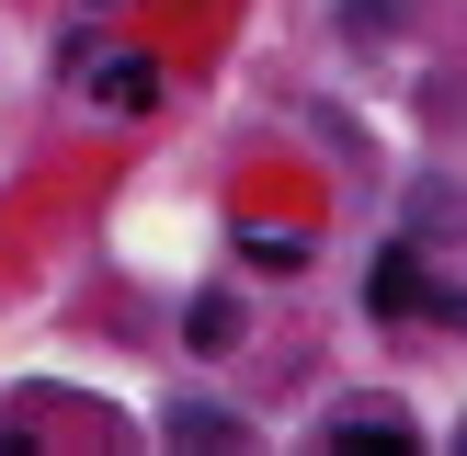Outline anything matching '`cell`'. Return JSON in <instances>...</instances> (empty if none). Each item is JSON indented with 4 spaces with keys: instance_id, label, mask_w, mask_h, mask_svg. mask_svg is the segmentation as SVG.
I'll use <instances>...</instances> for the list:
<instances>
[{
    "instance_id": "obj_1",
    "label": "cell",
    "mask_w": 467,
    "mask_h": 456,
    "mask_svg": "<svg viewBox=\"0 0 467 456\" xmlns=\"http://www.w3.org/2000/svg\"><path fill=\"white\" fill-rule=\"evenodd\" d=\"M365 308H377V319H445V296L422 285V251H410V240H388L377 263H365Z\"/></svg>"
},
{
    "instance_id": "obj_2",
    "label": "cell",
    "mask_w": 467,
    "mask_h": 456,
    "mask_svg": "<svg viewBox=\"0 0 467 456\" xmlns=\"http://www.w3.org/2000/svg\"><path fill=\"white\" fill-rule=\"evenodd\" d=\"M331 445H388V456H400V445H422V433H410L400 410H342V422H331Z\"/></svg>"
},
{
    "instance_id": "obj_3",
    "label": "cell",
    "mask_w": 467,
    "mask_h": 456,
    "mask_svg": "<svg viewBox=\"0 0 467 456\" xmlns=\"http://www.w3.org/2000/svg\"><path fill=\"white\" fill-rule=\"evenodd\" d=\"M171 445H251V422H228V410H171Z\"/></svg>"
},
{
    "instance_id": "obj_4",
    "label": "cell",
    "mask_w": 467,
    "mask_h": 456,
    "mask_svg": "<svg viewBox=\"0 0 467 456\" xmlns=\"http://www.w3.org/2000/svg\"><path fill=\"white\" fill-rule=\"evenodd\" d=\"M91 91H103V103H126V114H137V103H149L160 80H149V57H103V68H91Z\"/></svg>"
},
{
    "instance_id": "obj_5",
    "label": "cell",
    "mask_w": 467,
    "mask_h": 456,
    "mask_svg": "<svg viewBox=\"0 0 467 456\" xmlns=\"http://www.w3.org/2000/svg\"><path fill=\"white\" fill-rule=\"evenodd\" d=\"M240 251H251V263H285V274H296V263H308V240H296V228H251V240H240Z\"/></svg>"
}]
</instances>
